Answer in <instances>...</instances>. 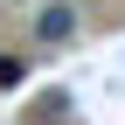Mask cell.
Wrapping results in <instances>:
<instances>
[{
    "label": "cell",
    "instance_id": "6da1fadb",
    "mask_svg": "<svg viewBox=\"0 0 125 125\" xmlns=\"http://www.w3.org/2000/svg\"><path fill=\"white\" fill-rule=\"evenodd\" d=\"M70 35H76V7L70 0H49V7L35 14V49H62Z\"/></svg>",
    "mask_w": 125,
    "mask_h": 125
},
{
    "label": "cell",
    "instance_id": "7a4b0ae2",
    "mask_svg": "<svg viewBox=\"0 0 125 125\" xmlns=\"http://www.w3.org/2000/svg\"><path fill=\"white\" fill-rule=\"evenodd\" d=\"M0 83H21V62L14 56H0Z\"/></svg>",
    "mask_w": 125,
    "mask_h": 125
}]
</instances>
